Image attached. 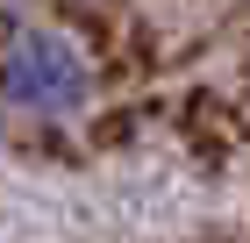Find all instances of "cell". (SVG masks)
<instances>
[{
    "label": "cell",
    "mask_w": 250,
    "mask_h": 243,
    "mask_svg": "<svg viewBox=\"0 0 250 243\" xmlns=\"http://www.w3.org/2000/svg\"><path fill=\"white\" fill-rule=\"evenodd\" d=\"M0 108L21 122H72L93 108V57L58 22H21L0 36Z\"/></svg>",
    "instance_id": "cell-1"
}]
</instances>
